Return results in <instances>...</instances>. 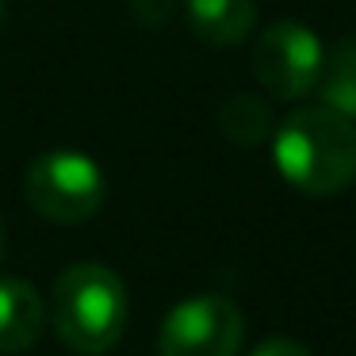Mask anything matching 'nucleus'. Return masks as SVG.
<instances>
[{
  "label": "nucleus",
  "instance_id": "nucleus-1",
  "mask_svg": "<svg viewBox=\"0 0 356 356\" xmlns=\"http://www.w3.org/2000/svg\"><path fill=\"white\" fill-rule=\"evenodd\" d=\"M272 165L307 195H337L356 184V123L333 108H299L272 131Z\"/></svg>",
  "mask_w": 356,
  "mask_h": 356
},
{
  "label": "nucleus",
  "instance_id": "nucleus-2",
  "mask_svg": "<svg viewBox=\"0 0 356 356\" xmlns=\"http://www.w3.org/2000/svg\"><path fill=\"white\" fill-rule=\"evenodd\" d=\"M50 318L62 345L81 356H100L119 345L127 330V287L108 264L81 261L58 276Z\"/></svg>",
  "mask_w": 356,
  "mask_h": 356
},
{
  "label": "nucleus",
  "instance_id": "nucleus-3",
  "mask_svg": "<svg viewBox=\"0 0 356 356\" xmlns=\"http://www.w3.org/2000/svg\"><path fill=\"white\" fill-rule=\"evenodd\" d=\"M27 203L50 222H85L104 207V172L81 149H47L27 165Z\"/></svg>",
  "mask_w": 356,
  "mask_h": 356
},
{
  "label": "nucleus",
  "instance_id": "nucleus-4",
  "mask_svg": "<svg viewBox=\"0 0 356 356\" xmlns=\"http://www.w3.org/2000/svg\"><path fill=\"white\" fill-rule=\"evenodd\" d=\"M253 77L261 81V88L276 100H299L310 88H318L325 62V47L318 42V35L302 24H272L268 31H261L253 39Z\"/></svg>",
  "mask_w": 356,
  "mask_h": 356
},
{
  "label": "nucleus",
  "instance_id": "nucleus-5",
  "mask_svg": "<svg viewBox=\"0 0 356 356\" xmlns=\"http://www.w3.org/2000/svg\"><path fill=\"white\" fill-rule=\"evenodd\" d=\"M245 318L226 295H192L161 322V356H238Z\"/></svg>",
  "mask_w": 356,
  "mask_h": 356
},
{
  "label": "nucleus",
  "instance_id": "nucleus-6",
  "mask_svg": "<svg viewBox=\"0 0 356 356\" xmlns=\"http://www.w3.org/2000/svg\"><path fill=\"white\" fill-rule=\"evenodd\" d=\"M47 325L39 291L16 276H0V353H27Z\"/></svg>",
  "mask_w": 356,
  "mask_h": 356
},
{
  "label": "nucleus",
  "instance_id": "nucleus-7",
  "mask_svg": "<svg viewBox=\"0 0 356 356\" xmlns=\"http://www.w3.org/2000/svg\"><path fill=\"white\" fill-rule=\"evenodd\" d=\"M188 27L211 47H238L253 35V0H188Z\"/></svg>",
  "mask_w": 356,
  "mask_h": 356
},
{
  "label": "nucleus",
  "instance_id": "nucleus-8",
  "mask_svg": "<svg viewBox=\"0 0 356 356\" xmlns=\"http://www.w3.org/2000/svg\"><path fill=\"white\" fill-rule=\"evenodd\" d=\"M218 131L234 142V146H257L276 131V115L264 96L253 92H234L218 108Z\"/></svg>",
  "mask_w": 356,
  "mask_h": 356
},
{
  "label": "nucleus",
  "instance_id": "nucleus-9",
  "mask_svg": "<svg viewBox=\"0 0 356 356\" xmlns=\"http://www.w3.org/2000/svg\"><path fill=\"white\" fill-rule=\"evenodd\" d=\"M318 96L325 108L356 123V35L341 39L337 47L325 54L322 77H318Z\"/></svg>",
  "mask_w": 356,
  "mask_h": 356
},
{
  "label": "nucleus",
  "instance_id": "nucleus-10",
  "mask_svg": "<svg viewBox=\"0 0 356 356\" xmlns=\"http://www.w3.org/2000/svg\"><path fill=\"white\" fill-rule=\"evenodd\" d=\"M131 16L142 27H161L172 16V0H131Z\"/></svg>",
  "mask_w": 356,
  "mask_h": 356
},
{
  "label": "nucleus",
  "instance_id": "nucleus-11",
  "mask_svg": "<svg viewBox=\"0 0 356 356\" xmlns=\"http://www.w3.org/2000/svg\"><path fill=\"white\" fill-rule=\"evenodd\" d=\"M249 356H310V348L299 345V341H291V337H268V341H261Z\"/></svg>",
  "mask_w": 356,
  "mask_h": 356
},
{
  "label": "nucleus",
  "instance_id": "nucleus-12",
  "mask_svg": "<svg viewBox=\"0 0 356 356\" xmlns=\"http://www.w3.org/2000/svg\"><path fill=\"white\" fill-rule=\"evenodd\" d=\"M0 257H4V218H0Z\"/></svg>",
  "mask_w": 356,
  "mask_h": 356
},
{
  "label": "nucleus",
  "instance_id": "nucleus-13",
  "mask_svg": "<svg viewBox=\"0 0 356 356\" xmlns=\"http://www.w3.org/2000/svg\"><path fill=\"white\" fill-rule=\"evenodd\" d=\"M0 27H4V0H0Z\"/></svg>",
  "mask_w": 356,
  "mask_h": 356
}]
</instances>
